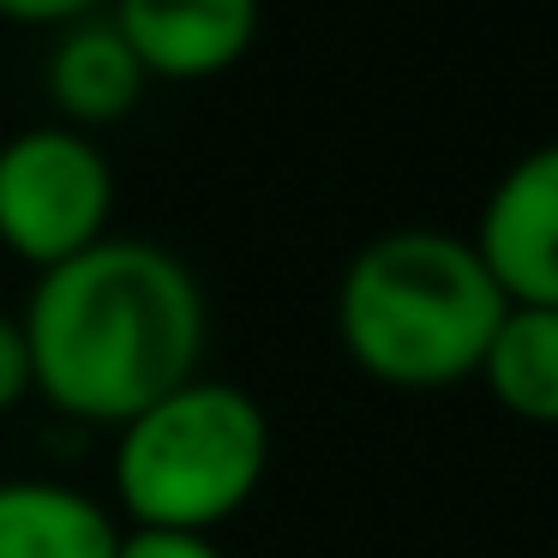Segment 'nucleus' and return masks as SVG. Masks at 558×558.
Returning <instances> with one entry per match:
<instances>
[{"label":"nucleus","mask_w":558,"mask_h":558,"mask_svg":"<svg viewBox=\"0 0 558 558\" xmlns=\"http://www.w3.org/2000/svg\"><path fill=\"white\" fill-rule=\"evenodd\" d=\"M19 325L37 397L66 421L114 433L205 373L210 301L181 253L109 234L66 265L37 270Z\"/></svg>","instance_id":"nucleus-1"},{"label":"nucleus","mask_w":558,"mask_h":558,"mask_svg":"<svg viewBox=\"0 0 558 558\" xmlns=\"http://www.w3.org/2000/svg\"><path fill=\"white\" fill-rule=\"evenodd\" d=\"M505 306L469 234L414 222L366 241L342 265L337 342L373 385L450 390L481 373Z\"/></svg>","instance_id":"nucleus-2"},{"label":"nucleus","mask_w":558,"mask_h":558,"mask_svg":"<svg viewBox=\"0 0 558 558\" xmlns=\"http://www.w3.org/2000/svg\"><path fill=\"white\" fill-rule=\"evenodd\" d=\"M270 474V414L234 378L193 373L114 426V517L126 529L217 534L258 498Z\"/></svg>","instance_id":"nucleus-3"},{"label":"nucleus","mask_w":558,"mask_h":558,"mask_svg":"<svg viewBox=\"0 0 558 558\" xmlns=\"http://www.w3.org/2000/svg\"><path fill=\"white\" fill-rule=\"evenodd\" d=\"M114 162L97 133L25 126L0 145V246L31 270H54L85 246L109 241Z\"/></svg>","instance_id":"nucleus-4"},{"label":"nucleus","mask_w":558,"mask_h":558,"mask_svg":"<svg viewBox=\"0 0 558 558\" xmlns=\"http://www.w3.org/2000/svg\"><path fill=\"white\" fill-rule=\"evenodd\" d=\"M469 241L510 306H558V138L498 174Z\"/></svg>","instance_id":"nucleus-5"},{"label":"nucleus","mask_w":558,"mask_h":558,"mask_svg":"<svg viewBox=\"0 0 558 558\" xmlns=\"http://www.w3.org/2000/svg\"><path fill=\"white\" fill-rule=\"evenodd\" d=\"M109 19L150 85H205L253 54L265 0H114Z\"/></svg>","instance_id":"nucleus-6"},{"label":"nucleus","mask_w":558,"mask_h":558,"mask_svg":"<svg viewBox=\"0 0 558 558\" xmlns=\"http://www.w3.org/2000/svg\"><path fill=\"white\" fill-rule=\"evenodd\" d=\"M150 73L138 66V54L126 49V37L114 31V19H85V25L54 31L49 61H43V97H49L54 121L97 133V126H121L138 109Z\"/></svg>","instance_id":"nucleus-7"},{"label":"nucleus","mask_w":558,"mask_h":558,"mask_svg":"<svg viewBox=\"0 0 558 558\" xmlns=\"http://www.w3.org/2000/svg\"><path fill=\"white\" fill-rule=\"evenodd\" d=\"M121 517L97 493L43 474L0 481V558H114Z\"/></svg>","instance_id":"nucleus-8"},{"label":"nucleus","mask_w":558,"mask_h":558,"mask_svg":"<svg viewBox=\"0 0 558 558\" xmlns=\"http://www.w3.org/2000/svg\"><path fill=\"white\" fill-rule=\"evenodd\" d=\"M474 378L510 421L558 426V306H505Z\"/></svg>","instance_id":"nucleus-9"},{"label":"nucleus","mask_w":558,"mask_h":558,"mask_svg":"<svg viewBox=\"0 0 558 558\" xmlns=\"http://www.w3.org/2000/svg\"><path fill=\"white\" fill-rule=\"evenodd\" d=\"M114 558H229L217 534H193V529H126L121 522V546Z\"/></svg>","instance_id":"nucleus-10"},{"label":"nucleus","mask_w":558,"mask_h":558,"mask_svg":"<svg viewBox=\"0 0 558 558\" xmlns=\"http://www.w3.org/2000/svg\"><path fill=\"white\" fill-rule=\"evenodd\" d=\"M114 0H0V19L19 31H66L85 25V19H102Z\"/></svg>","instance_id":"nucleus-11"},{"label":"nucleus","mask_w":558,"mask_h":558,"mask_svg":"<svg viewBox=\"0 0 558 558\" xmlns=\"http://www.w3.org/2000/svg\"><path fill=\"white\" fill-rule=\"evenodd\" d=\"M25 397H37V385H31V342H25L19 313L0 306V414H13Z\"/></svg>","instance_id":"nucleus-12"},{"label":"nucleus","mask_w":558,"mask_h":558,"mask_svg":"<svg viewBox=\"0 0 558 558\" xmlns=\"http://www.w3.org/2000/svg\"><path fill=\"white\" fill-rule=\"evenodd\" d=\"M553 558H558V553H553Z\"/></svg>","instance_id":"nucleus-13"}]
</instances>
